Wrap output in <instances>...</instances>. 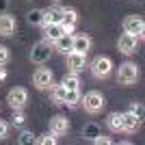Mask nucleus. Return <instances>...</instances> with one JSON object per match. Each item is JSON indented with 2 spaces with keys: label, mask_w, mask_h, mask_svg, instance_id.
I'll use <instances>...</instances> for the list:
<instances>
[{
  "label": "nucleus",
  "mask_w": 145,
  "mask_h": 145,
  "mask_svg": "<svg viewBox=\"0 0 145 145\" xmlns=\"http://www.w3.org/2000/svg\"><path fill=\"white\" fill-rule=\"evenodd\" d=\"M139 128H141V119L134 115V113H130V110H128V113H121V130H123V132L132 134V132H137Z\"/></svg>",
  "instance_id": "9b49d317"
},
{
  "label": "nucleus",
  "mask_w": 145,
  "mask_h": 145,
  "mask_svg": "<svg viewBox=\"0 0 145 145\" xmlns=\"http://www.w3.org/2000/svg\"><path fill=\"white\" fill-rule=\"evenodd\" d=\"M15 33V18L9 13H0V37H11Z\"/></svg>",
  "instance_id": "4468645a"
},
{
  "label": "nucleus",
  "mask_w": 145,
  "mask_h": 145,
  "mask_svg": "<svg viewBox=\"0 0 145 145\" xmlns=\"http://www.w3.org/2000/svg\"><path fill=\"white\" fill-rule=\"evenodd\" d=\"M130 113H134L139 119H143V104L141 102H132L130 104Z\"/></svg>",
  "instance_id": "cd10ccee"
},
{
  "label": "nucleus",
  "mask_w": 145,
  "mask_h": 145,
  "mask_svg": "<svg viewBox=\"0 0 145 145\" xmlns=\"http://www.w3.org/2000/svg\"><path fill=\"white\" fill-rule=\"evenodd\" d=\"M26 20H28L30 24H35V26H41V22H43V9H33V11H28Z\"/></svg>",
  "instance_id": "5701e85b"
},
{
  "label": "nucleus",
  "mask_w": 145,
  "mask_h": 145,
  "mask_svg": "<svg viewBox=\"0 0 145 145\" xmlns=\"http://www.w3.org/2000/svg\"><path fill=\"white\" fill-rule=\"evenodd\" d=\"M106 126H108V130H113V132H123V130H121V113H110V115L106 117Z\"/></svg>",
  "instance_id": "6ab92c4d"
},
{
  "label": "nucleus",
  "mask_w": 145,
  "mask_h": 145,
  "mask_svg": "<svg viewBox=\"0 0 145 145\" xmlns=\"http://www.w3.org/2000/svg\"><path fill=\"white\" fill-rule=\"evenodd\" d=\"M24 121H26V117H24V113H22V108L13 110V117H11V123H13V126H22Z\"/></svg>",
  "instance_id": "a878e982"
},
{
  "label": "nucleus",
  "mask_w": 145,
  "mask_h": 145,
  "mask_svg": "<svg viewBox=\"0 0 145 145\" xmlns=\"http://www.w3.org/2000/svg\"><path fill=\"white\" fill-rule=\"evenodd\" d=\"M35 143H39V145H54L56 143V137L52 132H48V134H41L39 139H35Z\"/></svg>",
  "instance_id": "b1692460"
},
{
  "label": "nucleus",
  "mask_w": 145,
  "mask_h": 145,
  "mask_svg": "<svg viewBox=\"0 0 145 145\" xmlns=\"http://www.w3.org/2000/svg\"><path fill=\"white\" fill-rule=\"evenodd\" d=\"M97 134H100V126H97V123H93V121H91V123H85V128H82V137H85V139L93 141Z\"/></svg>",
  "instance_id": "4be33fe9"
},
{
  "label": "nucleus",
  "mask_w": 145,
  "mask_h": 145,
  "mask_svg": "<svg viewBox=\"0 0 145 145\" xmlns=\"http://www.w3.org/2000/svg\"><path fill=\"white\" fill-rule=\"evenodd\" d=\"M78 22V13L76 9H63V20H61V24L65 26V33H72L74 26Z\"/></svg>",
  "instance_id": "2eb2a0df"
},
{
  "label": "nucleus",
  "mask_w": 145,
  "mask_h": 145,
  "mask_svg": "<svg viewBox=\"0 0 145 145\" xmlns=\"http://www.w3.org/2000/svg\"><path fill=\"white\" fill-rule=\"evenodd\" d=\"M18 143H22V145H26V143H35V134L30 132V130H24V132L18 137Z\"/></svg>",
  "instance_id": "393cba45"
},
{
  "label": "nucleus",
  "mask_w": 145,
  "mask_h": 145,
  "mask_svg": "<svg viewBox=\"0 0 145 145\" xmlns=\"http://www.w3.org/2000/svg\"><path fill=\"white\" fill-rule=\"evenodd\" d=\"M61 20H63V7H50V9H43V22H41L43 28L50 26V24H61Z\"/></svg>",
  "instance_id": "f8f14e48"
},
{
  "label": "nucleus",
  "mask_w": 145,
  "mask_h": 145,
  "mask_svg": "<svg viewBox=\"0 0 145 145\" xmlns=\"http://www.w3.org/2000/svg\"><path fill=\"white\" fill-rule=\"evenodd\" d=\"M7 7H9V0H0V13H7Z\"/></svg>",
  "instance_id": "7c9ffc66"
},
{
  "label": "nucleus",
  "mask_w": 145,
  "mask_h": 145,
  "mask_svg": "<svg viewBox=\"0 0 145 145\" xmlns=\"http://www.w3.org/2000/svg\"><path fill=\"white\" fill-rule=\"evenodd\" d=\"M7 132H9V123L0 119V139H5V137H7Z\"/></svg>",
  "instance_id": "c756f323"
},
{
  "label": "nucleus",
  "mask_w": 145,
  "mask_h": 145,
  "mask_svg": "<svg viewBox=\"0 0 145 145\" xmlns=\"http://www.w3.org/2000/svg\"><path fill=\"white\" fill-rule=\"evenodd\" d=\"M61 85L65 87V89H78V85H80V78H78V74H65L63 76V80H61Z\"/></svg>",
  "instance_id": "412c9836"
},
{
  "label": "nucleus",
  "mask_w": 145,
  "mask_h": 145,
  "mask_svg": "<svg viewBox=\"0 0 145 145\" xmlns=\"http://www.w3.org/2000/svg\"><path fill=\"white\" fill-rule=\"evenodd\" d=\"M9 48H7V46H0V67H5L7 63H9Z\"/></svg>",
  "instance_id": "bb28decb"
},
{
  "label": "nucleus",
  "mask_w": 145,
  "mask_h": 145,
  "mask_svg": "<svg viewBox=\"0 0 145 145\" xmlns=\"http://www.w3.org/2000/svg\"><path fill=\"white\" fill-rule=\"evenodd\" d=\"M80 102H82V106H85L87 113L97 115V113H102V108L106 106V97H104L100 91H89L85 97H80Z\"/></svg>",
  "instance_id": "f03ea898"
},
{
  "label": "nucleus",
  "mask_w": 145,
  "mask_h": 145,
  "mask_svg": "<svg viewBox=\"0 0 145 145\" xmlns=\"http://www.w3.org/2000/svg\"><path fill=\"white\" fill-rule=\"evenodd\" d=\"M52 82H54V74H52V69H48V67H39V69H35V74H33V85H35L39 91L50 89Z\"/></svg>",
  "instance_id": "20e7f679"
},
{
  "label": "nucleus",
  "mask_w": 145,
  "mask_h": 145,
  "mask_svg": "<svg viewBox=\"0 0 145 145\" xmlns=\"http://www.w3.org/2000/svg\"><path fill=\"white\" fill-rule=\"evenodd\" d=\"M7 78V69L5 67H0V80H5Z\"/></svg>",
  "instance_id": "2f4dec72"
},
{
  "label": "nucleus",
  "mask_w": 145,
  "mask_h": 145,
  "mask_svg": "<svg viewBox=\"0 0 145 145\" xmlns=\"http://www.w3.org/2000/svg\"><path fill=\"white\" fill-rule=\"evenodd\" d=\"M67 67L72 69L74 74L82 72L87 67V54H82V52H67Z\"/></svg>",
  "instance_id": "9d476101"
},
{
  "label": "nucleus",
  "mask_w": 145,
  "mask_h": 145,
  "mask_svg": "<svg viewBox=\"0 0 145 145\" xmlns=\"http://www.w3.org/2000/svg\"><path fill=\"white\" fill-rule=\"evenodd\" d=\"M80 89H67L65 91V100H63V104H67V106H76V104L80 102Z\"/></svg>",
  "instance_id": "aec40b11"
},
{
  "label": "nucleus",
  "mask_w": 145,
  "mask_h": 145,
  "mask_svg": "<svg viewBox=\"0 0 145 145\" xmlns=\"http://www.w3.org/2000/svg\"><path fill=\"white\" fill-rule=\"evenodd\" d=\"M91 48V37L85 35V33H78V35H72V50L74 52H82L87 54Z\"/></svg>",
  "instance_id": "ddd939ff"
},
{
  "label": "nucleus",
  "mask_w": 145,
  "mask_h": 145,
  "mask_svg": "<svg viewBox=\"0 0 145 145\" xmlns=\"http://www.w3.org/2000/svg\"><path fill=\"white\" fill-rule=\"evenodd\" d=\"M65 87L63 85H54L52 82V87H50V97H52V102L54 104H63V100H65Z\"/></svg>",
  "instance_id": "a211bd4d"
},
{
  "label": "nucleus",
  "mask_w": 145,
  "mask_h": 145,
  "mask_svg": "<svg viewBox=\"0 0 145 145\" xmlns=\"http://www.w3.org/2000/svg\"><path fill=\"white\" fill-rule=\"evenodd\" d=\"M89 69L95 78H108L110 72H113V61L108 56H95V59L91 61Z\"/></svg>",
  "instance_id": "7ed1b4c3"
},
{
  "label": "nucleus",
  "mask_w": 145,
  "mask_h": 145,
  "mask_svg": "<svg viewBox=\"0 0 145 145\" xmlns=\"http://www.w3.org/2000/svg\"><path fill=\"white\" fill-rule=\"evenodd\" d=\"M54 48L59 50L61 54H67V52H72V33H63L54 41Z\"/></svg>",
  "instance_id": "dca6fc26"
},
{
  "label": "nucleus",
  "mask_w": 145,
  "mask_h": 145,
  "mask_svg": "<svg viewBox=\"0 0 145 145\" xmlns=\"http://www.w3.org/2000/svg\"><path fill=\"white\" fill-rule=\"evenodd\" d=\"M141 72H139V65L132 63V61H126V63H121L119 69H117V82L123 87H130L134 85L137 80H139Z\"/></svg>",
  "instance_id": "f257e3e1"
},
{
  "label": "nucleus",
  "mask_w": 145,
  "mask_h": 145,
  "mask_svg": "<svg viewBox=\"0 0 145 145\" xmlns=\"http://www.w3.org/2000/svg\"><path fill=\"white\" fill-rule=\"evenodd\" d=\"M93 143H95V145H108L110 143V137H104V134L100 132L95 139H93Z\"/></svg>",
  "instance_id": "c85d7f7f"
},
{
  "label": "nucleus",
  "mask_w": 145,
  "mask_h": 145,
  "mask_svg": "<svg viewBox=\"0 0 145 145\" xmlns=\"http://www.w3.org/2000/svg\"><path fill=\"white\" fill-rule=\"evenodd\" d=\"M63 33H65V26H63V24H50V26H46V41L54 43Z\"/></svg>",
  "instance_id": "f3484780"
},
{
  "label": "nucleus",
  "mask_w": 145,
  "mask_h": 145,
  "mask_svg": "<svg viewBox=\"0 0 145 145\" xmlns=\"http://www.w3.org/2000/svg\"><path fill=\"white\" fill-rule=\"evenodd\" d=\"M137 46H139V37L137 35H130V33H123V35L119 37V41H117V48H119L121 54H134L137 52Z\"/></svg>",
  "instance_id": "6e6552de"
},
{
  "label": "nucleus",
  "mask_w": 145,
  "mask_h": 145,
  "mask_svg": "<svg viewBox=\"0 0 145 145\" xmlns=\"http://www.w3.org/2000/svg\"><path fill=\"white\" fill-rule=\"evenodd\" d=\"M50 132L54 137H63V134L69 132V119L65 115H54L50 119Z\"/></svg>",
  "instance_id": "1a4fd4ad"
},
{
  "label": "nucleus",
  "mask_w": 145,
  "mask_h": 145,
  "mask_svg": "<svg viewBox=\"0 0 145 145\" xmlns=\"http://www.w3.org/2000/svg\"><path fill=\"white\" fill-rule=\"evenodd\" d=\"M52 2H61V0H52Z\"/></svg>",
  "instance_id": "473e14b6"
},
{
  "label": "nucleus",
  "mask_w": 145,
  "mask_h": 145,
  "mask_svg": "<svg viewBox=\"0 0 145 145\" xmlns=\"http://www.w3.org/2000/svg\"><path fill=\"white\" fill-rule=\"evenodd\" d=\"M7 102H9V106H11L13 110L24 108L26 102H28V91H26L24 87H13V89L7 93Z\"/></svg>",
  "instance_id": "39448f33"
},
{
  "label": "nucleus",
  "mask_w": 145,
  "mask_h": 145,
  "mask_svg": "<svg viewBox=\"0 0 145 145\" xmlns=\"http://www.w3.org/2000/svg\"><path fill=\"white\" fill-rule=\"evenodd\" d=\"M145 30V22L141 15H128L123 18V33H130V35H137L141 39Z\"/></svg>",
  "instance_id": "0eeeda50"
},
{
  "label": "nucleus",
  "mask_w": 145,
  "mask_h": 145,
  "mask_svg": "<svg viewBox=\"0 0 145 145\" xmlns=\"http://www.w3.org/2000/svg\"><path fill=\"white\" fill-rule=\"evenodd\" d=\"M50 52H52V48H50V43L46 41V39H43V41H37L35 46H33V50H30V61L37 63V65H43V63L50 59Z\"/></svg>",
  "instance_id": "423d86ee"
}]
</instances>
